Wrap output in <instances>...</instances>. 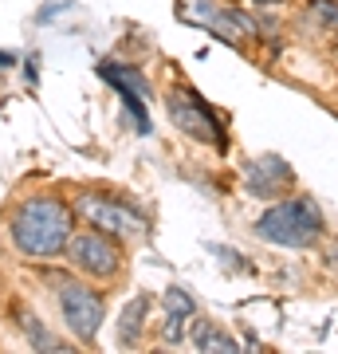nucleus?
<instances>
[{"instance_id": "1", "label": "nucleus", "mask_w": 338, "mask_h": 354, "mask_svg": "<svg viewBox=\"0 0 338 354\" xmlns=\"http://www.w3.org/2000/svg\"><path fill=\"white\" fill-rule=\"evenodd\" d=\"M16 252L24 260H59L67 256V244L75 236V209L59 197H24L8 221Z\"/></svg>"}, {"instance_id": "2", "label": "nucleus", "mask_w": 338, "mask_h": 354, "mask_svg": "<svg viewBox=\"0 0 338 354\" xmlns=\"http://www.w3.org/2000/svg\"><path fill=\"white\" fill-rule=\"evenodd\" d=\"M252 232L260 241L276 244V248H311L326 232V221H323L319 201L299 193V197H288V201H276L272 209H263L256 216Z\"/></svg>"}, {"instance_id": "3", "label": "nucleus", "mask_w": 338, "mask_h": 354, "mask_svg": "<svg viewBox=\"0 0 338 354\" xmlns=\"http://www.w3.org/2000/svg\"><path fill=\"white\" fill-rule=\"evenodd\" d=\"M75 216H83L91 228H99L114 241H146L150 236V221L146 213H138L130 201L122 197H111V193H79L75 197Z\"/></svg>"}, {"instance_id": "4", "label": "nucleus", "mask_w": 338, "mask_h": 354, "mask_svg": "<svg viewBox=\"0 0 338 354\" xmlns=\"http://www.w3.org/2000/svg\"><path fill=\"white\" fill-rule=\"evenodd\" d=\"M165 111L173 118V127L193 142H205V146H213L216 153L228 150V134L220 127V118L209 102L200 99L193 87H173L169 91V99H165Z\"/></svg>"}, {"instance_id": "5", "label": "nucleus", "mask_w": 338, "mask_h": 354, "mask_svg": "<svg viewBox=\"0 0 338 354\" xmlns=\"http://www.w3.org/2000/svg\"><path fill=\"white\" fill-rule=\"evenodd\" d=\"M55 304H59V315H63V323H67V330H71L83 346H91V342L99 339L102 315H106L102 291H95L91 283H79V279H59Z\"/></svg>"}, {"instance_id": "6", "label": "nucleus", "mask_w": 338, "mask_h": 354, "mask_svg": "<svg viewBox=\"0 0 338 354\" xmlns=\"http://www.w3.org/2000/svg\"><path fill=\"white\" fill-rule=\"evenodd\" d=\"M67 260L91 279H114L118 272H122V248L114 244V236H106V232H99V228H87V232L71 236Z\"/></svg>"}, {"instance_id": "7", "label": "nucleus", "mask_w": 338, "mask_h": 354, "mask_svg": "<svg viewBox=\"0 0 338 354\" xmlns=\"http://www.w3.org/2000/svg\"><path fill=\"white\" fill-rule=\"evenodd\" d=\"M177 20L189 28H205L213 32L220 44L228 48H240L244 44V24L236 20V8H225L220 0H177Z\"/></svg>"}, {"instance_id": "8", "label": "nucleus", "mask_w": 338, "mask_h": 354, "mask_svg": "<svg viewBox=\"0 0 338 354\" xmlns=\"http://www.w3.org/2000/svg\"><path fill=\"white\" fill-rule=\"evenodd\" d=\"M295 185V169H291L283 158L276 153H263V158H252L244 162V193L248 197H263V201H276Z\"/></svg>"}, {"instance_id": "9", "label": "nucleus", "mask_w": 338, "mask_h": 354, "mask_svg": "<svg viewBox=\"0 0 338 354\" xmlns=\"http://www.w3.org/2000/svg\"><path fill=\"white\" fill-rule=\"evenodd\" d=\"M99 75L111 83L122 99H146L150 102V95H153V87H150V79L142 75L134 64H118V59H102L99 64Z\"/></svg>"}, {"instance_id": "10", "label": "nucleus", "mask_w": 338, "mask_h": 354, "mask_svg": "<svg viewBox=\"0 0 338 354\" xmlns=\"http://www.w3.org/2000/svg\"><path fill=\"white\" fill-rule=\"evenodd\" d=\"M189 342H193V351H225V354H236L240 351V342L228 335L225 327H216L213 319H197L193 315V327H189Z\"/></svg>"}, {"instance_id": "11", "label": "nucleus", "mask_w": 338, "mask_h": 354, "mask_svg": "<svg viewBox=\"0 0 338 354\" xmlns=\"http://www.w3.org/2000/svg\"><path fill=\"white\" fill-rule=\"evenodd\" d=\"M146 315H150V295H146V291H138V295L122 307V319H118V346H134V342L142 339Z\"/></svg>"}, {"instance_id": "12", "label": "nucleus", "mask_w": 338, "mask_h": 354, "mask_svg": "<svg viewBox=\"0 0 338 354\" xmlns=\"http://www.w3.org/2000/svg\"><path fill=\"white\" fill-rule=\"evenodd\" d=\"M162 307H165V319H181V323H193V315H197V304H193V295L185 288H165Z\"/></svg>"}, {"instance_id": "13", "label": "nucleus", "mask_w": 338, "mask_h": 354, "mask_svg": "<svg viewBox=\"0 0 338 354\" xmlns=\"http://www.w3.org/2000/svg\"><path fill=\"white\" fill-rule=\"evenodd\" d=\"M307 20L319 32H338V0H307Z\"/></svg>"}, {"instance_id": "14", "label": "nucleus", "mask_w": 338, "mask_h": 354, "mask_svg": "<svg viewBox=\"0 0 338 354\" xmlns=\"http://www.w3.org/2000/svg\"><path fill=\"white\" fill-rule=\"evenodd\" d=\"M20 327H24V335H28V342H32V346H39V351H59V339H51L39 319L32 323V315H28V311H20Z\"/></svg>"}, {"instance_id": "15", "label": "nucleus", "mask_w": 338, "mask_h": 354, "mask_svg": "<svg viewBox=\"0 0 338 354\" xmlns=\"http://www.w3.org/2000/svg\"><path fill=\"white\" fill-rule=\"evenodd\" d=\"M63 8H71V0H51V4H48V8H44L39 16H36V20H39V24H48L51 16H59Z\"/></svg>"}, {"instance_id": "16", "label": "nucleus", "mask_w": 338, "mask_h": 354, "mask_svg": "<svg viewBox=\"0 0 338 354\" xmlns=\"http://www.w3.org/2000/svg\"><path fill=\"white\" fill-rule=\"evenodd\" d=\"M240 8H279V4H288V0H232Z\"/></svg>"}]
</instances>
